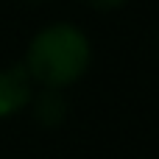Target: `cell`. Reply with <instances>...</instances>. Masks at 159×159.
Listing matches in <instances>:
<instances>
[{
	"instance_id": "cell-4",
	"label": "cell",
	"mask_w": 159,
	"mask_h": 159,
	"mask_svg": "<svg viewBox=\"0 0 159 159\" xmlns=\"http://www.w3.org/2000/svg\"><path fill=\"white\" fill-rule=\"evenodd\" d=\"M81 3L89 8H98V11H112V8H120L126 0H81Z\"/></svg>"
},
{
	"instance_id": "cell-1",
	"label": "cell",
	"mask_w": 159,
	"mask_h": 159,
	"mask_svg": "<svg viewBox=\"0 0 159 159\" xmlns=\"http://www.w3.org/2000/svg\"><path fill=\"white\" fill-rule=\"evenodd\" d=\"M89 61L92 48L84 31L67 22H56L31 39L22 64L31 81L42 84L45 89H64L89 70Z\"/></svg>"
},
{
	"instance_id": "cell-2",
	"label": "cell",
	"mask_w": 159,
	"mask_h": 159,
	"mask_svg": "<svg viewBox=\"0 0 159 159\" xmlns=\"http://www.w3.org/2000/svg\"><path fill=\"white\" fill-rule=\"evenodd\" d=\"M31 98H34V87L25 64L0 67V120L22 112L31 103Z\"/></svg>"
},
{
	"instance_id": "cell-5",
	"label": "cell",
	"mask_w": 159,
	"mask_h": 159,
	"mask_svg": "<svg viewBox=\"0 0 159 159\" xmlns=\"http://www.w3.org/2000/svg\"><path fill=\"white\" fill-rule=\"evenodd\" d=\"M28 3H45V0H28Z\"/></svg>"
},
{
	"instance_id": "cell-3",
	"label": "cell",
	"mask_w": 159,
	"mask_h": 159,
	"mask_svg": "<svg viewBox=\"0 0 159 159\" xmlns=\"http://www.w3.org/2000/svg\"><path fill=\"white\" fill-rule=\"evenodd\" d=\"M31 115H34V123L42 126V129H59L64 120H67V112H70V103L67 98L61 95V89H42V92H34L31 98Z\"/></svg>"
}]
</instances>
